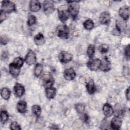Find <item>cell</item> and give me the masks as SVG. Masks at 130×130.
<instances>
[{
    "label": "cell",
    "instance_id": "ba28073f",
    "mask_svg": "<svg viewBox=\"0 0 130 130\" xmlns=\"http://www.w3.org/2000/svg\"><path fill=\"white\" fill-rule=\"evenodd\" d=\"M58 59L62 63H68L73 59V55L66 51H61L58 55Z\"/></svg>",
    "mask_w": 130,
    "mask_h": 130
},
{
    "label": "cell",
    "instance_id": "3957f363",
    "mask_svg": "<svg viewBox=\"0 0 130 130\" xmlns=\"http://www.w3.org/2000/svg\"><path fill=\"white\" fill-rule=\"evenodd\" d=\"M69 29L65 24H60L56 28L57 36L61 39H67L69 37Z\"/></svg>",
    "mask_w": 130,
    "mask_h": 130
},
{
    "label": "cell",
    "instance_id": "74e56055",
    "mask_svg": "<svg viewBox=\"0 0 130 130\" xmlns=\"http://www.w3.org/2000/svg\"><path fill=\"white\" fill-rule=\"evenodd\" d=\"M6 18H7L6 13L1 11V14H0V22H1V23H2L3 21H4Z\"/></svg>",
    "mask_w": 130,
    "mask_h": 130
},
{
    "label": "cell",
    "instance_id": "ab89813d",
    "mask_svg": "<svg viewBox=\"0 0 130 130\" xmlns=\"http://www.w3.org/2000/svg\"><path fill=\"white\" fill-rule=\"evenodd\" d=\"M89 119V117L88 115L86 113H84L83 115H82V120H83L84 122H86V123H88V121Z\"/></svg>",
    "mask_w": 130,
    "mask_h": 130
},
{
    "label": "cell",
    "instance_id": "ac0fdd59",
    "mask_svg": "<svg viewBox=\"0 0 130 130\" xmlns=\"http://www.w3.org/2000/svg\"><path fill=\"white\" fill-rule=\"evenodd\" d=\"M9 72L14 78H17L20 72V68L13 63H11L9 66Z\"/></svg>",
    "mask_w": 130,
    "mask_h": 130
},
{
    "label": "cell",
    "instance_id": "4316f807",
    "mask_svg": "<svg viewBox=\"0 0 130 130\" xmlns=\"http://www.w3.org/2000/svg\"><path fill=\"white\" fill-rule=\"evenodd\" d=\"M83 25L85 29L87 30H91L94 27V22L91 19H88L84 22Z\"/></svg>",
    "mask_w": 130,
    "mask_h": 130
},
{
    "label": "cell",
    "instance_id": "7a4b0ae2",
    "mask_svg": "<svg viewBox=\"0 0 130 130\" xmlns=\"http://www.w3.org/2000/svg\"><path fill=\"white\" fill-rule=\"evenodd\" d=\"M15 4L10 1H3L2 2L1 11L6 13H10L16 11Z\"/></svg>",
    "mask_w": 130,
    "mask_h": 130
},
{
    "label": "cell",
    "instance_id": "30bf717a",
    "mask_svg": "<svg viewBox=\"0 0 130 130\" xmlns=\"http://www.w3.org/2000/svg\"><path fill=\"white\" fill-rule=\"evenodd\" d=\"M119 15L125 21H126L129 17L130 8L127 5H124L121 7L119 10Z\"/></svg>",
    "mask_w": 130,
    "mask_h": 130
},
{
    "label": "cell",
    "instance_id": "1f68e13d",
    "mask_svg": "<svg viewBox=\"0 0 130 130\" xmlns=\"http://www.w3.org/2000/svg\"><path fill=\"white\" fill-rule=\"evenodd\" d=\"M37 18L34 15H30L28 16L27 20V24L29 26H32L35 24L36 22Z\"/></svg>",
    "mask_w": 130,
    "mask_h": 130
},
{
    "label": "cell",
    "instance_id": "f546056e",
    "mask_svg": "<svg viewBox=\"0 0 130 130\" xmlns=\"http://www.w3.org/2000/svg\"><path fill=\"white\" fill-rule=\"evenodd\" d=\"M95 52V46L94 45L92 44H90L87 48V54L88 56L91 58L94 54Z\"/></svg>",
    "mask_w": 130,
    "mask_h": 130
},
{
    "label": "cell",
    "instance_id": "d4e9b609",
    "mask_svg": "<svg viewBox=\"0 0 130 130\" xmlns=\"http://www.w3.org/2000/svg\"><path fill=\"white\" fill-rule=\"evenodd\" d=\"M1 95L4 100H9L11 95V91L9 88L7 87H3L2 88L1 90Z\"/></svg>",
    "mask_w": 130,
    "mask_h": 130
},
{
    "label": "cell",
    "instance_id": "4dcf8cb0",
    "mask_svg": "<svg viewBox=\"0 0 130 130\" xmlns=\"http://www.w3.org/2000/svg\"><path fill=\"white\" fill-rule=\"evenodd\" d=\"M0 117L1 122L2 123H5L9 119V114L6 111H1L0 114Z\"/></svg>",
    "mask_w": 130,
    "mask_h": 130
},
{
    "label": "cell",
    "instance_id": "e0dca14e",
    "mask_svg": "<svg viewBox=\"0 0 130 130\" xmlns=\"http://www.w3.org/2000/svg\"><path fill=\"white\" fill-rule=\"evenodd\" d=\"M111 20V15L108 12H102L99 16V21L101 24H108L110 23Z\"/></svg>",
    "mask_w": 130,
    "mask_h": 130
},
{
    "label": "cell",
    "instance_id": "d6986e66",
    "mask_svg": "<svg viewBox=\"0 0 130 130\" xmlns=\"http://www.w3.org/2000/svg\"><path fill=\"white\" fill-rule=\"evenodd\" d=\"M103 112L106 117H110L114 114L113 107L108 103H106L104 105L103 107Z\"/></svg>",
    "mask_w": 130,
    "mask_h": 130
},
{
    "label": "cell",
    "instance_id": "6da1fadb",
    "mask_svg": "<svg viewBox=\"0 0 130 130\" xmlns=\"http://www.w3.org/2000/svg\"><path fill=\"white\" fill-rule=\"evenodd\" d=\"M68 11L73 19L77 18L80 9L79 1H67Z\"/></svg>",
    "mask_w": 130,
    "mask_h": 130
},
{
    "label": "cell",
    "instance_id": "8fae6325",
    "mask_svg": "<svg viewBox=\"0 0 130 130\" xmlns=\"http://www.w3.org/2000/svg\"><path fill=\"white\" fill-rule=\"evenodd\" d=\"M76 76V72L73 68H69L66 69L64 71L63 76L64 78L68 81H71L74 80Z\"/></svg>",
    "mask_w": 130,
    "mask_h": 130
},
{
    "label": "cell",
    "instance_id": "f35d334b",
    "mask_svg": "<svg viewBox=\"0 0 130 130\" xmlns=\"http://www.w3.org/2000/svg\"><path fill=\"white\" fill-rule=\"evenodd\" d=\"M129 49H130V47H129V45H128L127 46H126L125 49H124V53H125V56L129 58V53H130V51H129Z\"/></svg>",
    "mask_w": 130,
    "mask_h": 130
},
{
    "label": "cell",
    "instance_id": "9c48e42d",
    "mask_svg": "<svg viewBox=\"0 0 130 130\" xmlns=\"http://www.w3.org/2000/svg\"><path fill=\"white\" fill-rule=\"evenodd\" d=\"M43 10L46 15H50L54 11L53 3L51 1H45L43 2Z\"/></svg>",
    "mask_w": 130,
    "mask_h": 130
},
{
    "label": "cell",
    "instance_id": "603a6c76",
    "mask_svg": "<svg viewBox=\"0 0 130 130\" xmlns=\"http://www.w3.org/2000/svg\"><path fill=\"white\" fill-rule=\"evenodd\" d=\"M45 93L48 99H53L56 95V90L53 86L46 87L45 88Z\"/></svg>",
    "mask_w": 130,
    "mask_h": 130
},
{
    "label": "cell",
    "instance_id": "52a82bcc",
    "mask_svg": "<svg viewBox=\"0 0 130 130\" xmlns=\"http://www.w3.org/2000/svg\"><path fill=\"white\" fill-rule=\"evenodd\" d=\"M36 60L37 58L35 52L31 49L29 50L25 57L24 61L29 66L32 65L36 62Z\"/></svg>",
    "mask_w": 130,
    "mask_h": 130
},
{
    "label": "cell",
    "instance_id": "7402d4cb",
    "mask_svg": "<svg viewBox=\"0 0 130 130\" xmlns=\"http://www.w3.org/2000/svg\"><path fill=\"white\" fill-rule=\"evenodd\" d=\"M41 8L40 2L37 0H31L29 2V9L31 12L39 11Z\"/></svg>",
    "mask_w": 130,
    "mask_h": 130
},
{
    "label": "cell",
    "instance_id": "4fadbf2b",
    "mask_svg": "<svg viewBox=\"0 0 130 130\" xmlns=\"http://www.w3.org/2000/svg\"><path fill=\"white\" fill-rule=\"evenodd\" d=\"M122 124V118L117 116H114L111 121V127L113 129L118 130Z\"/></svg>",
    "mask_w": 130,
    "mask_h": 130
},
{
    "label": "cell",
    "instance_id": "d590c367",
    "mask_svg": "<svg viewBox=\"0 0 130 130\" xmlns=\"http://www.w3.org/2000/svg\"><path fill=\"white\" fill-rule=\"evenodd\" d=\"M9 38L6 35H2L1 36V44L2 45H6L9 42Z\"/></svg>",
    "mask_w": 130,
    "mask_h": 130
},
{
    "label": "cell",
    "instance_id": "277c9868",
    "mask_svg": "<svg viewBox=\"0 0 130 130\" xmlns=\"http://www.w3.org/2000/svg\"><path fill=\"white\" fill-rule=\"evenodd\" d=\"M40 81L45 88L53 86L54 83V79L50 73L48 72H45L42 75Z\"/></svg>",
    "mask_w": 130,
    "mask_h": 130
},
{
    "label": "cell",
    "instance_id": "ffe728a7",
    "mask_svg": "<svg viewBox=\"0 0 130 130\" xmlns=\"http://www.w3.org/2000/svg\"><path fill=\"white\" fill-rule=\"evenodd\" d=\"M126 28V22L125 20H116V28L117 32L120 34L125 30Z\"/></svg>",
    "mask_w": 130,
    "mask_h": 130
},
{
    "label": "cell",
    "instance_id": "7c38bea8",
    "mask_svg": "<svg viewBox=\"0 0 130 130\" xmlns=\"http://www.w3.org/2000/svg\"><path fill=\"white\" fill-rule=\"evenodd\" d=\"M14 93L16 97L20 98L25 93L24 87L19 83H16L14 87Z\"/></svg>",
    "mask_w": 130,
    "mask_h": 130
},
{
    "label": "cell",
    "instance_id": "9a60e30c",
    "mask_svg": "<svg viewBox=\"0 0 130 130\" xmlns=\"http://www.w3.org/2000/svg\"><path fill=\"white\" fill-rule=\"evenodd\" d=\"M86 88L88 93L93 94L96 91V87L93 79L88 78L86 81Z\"/></svg>",
    "mask_w": 130,
    "mask_h": 130
},
{
    "label": "cell",
    "instance_id": "e575fe53",
    "mask_svg": "<svg viewBox=\"0 0 130 130\" xmlns=\"http://www.w3.org/2000/svg\"><path fill=\"white\" fill-rule=\"evenodd\" d=\"M10 128L13 130H20L21 129L20 126L16 121L12 122L10 124Z\"/></svg>",
    "mask_w": 130,
    "mask_h": 130
},
{
    "label": "cell",
    "instance_id": "cb8c5ba5",
    "mask_svg": "<svg viewBox=\"0 0 130 130\" xmlns=\"http://www.w3.org/2000/svg\"><path fill=\"white\" fill-rule=\"evenodd\" d=\"M34 42L37 45H43L45 43V38L43 35L41 33H39L34 37Z\"/></svg>",
    "mask_w": 130,
    "mask_h": 130
},
{
    "label": "cell",
    "instance_id": "f1b7e54d",
    "mask_svg": "<svg viewBox=\"0 0 130 130\" xmlns=\"http://www.w3.org/2000/svg\"><path fill=\"white\" fill-rule=\"evenodd\" d=\"M31 110L33 114L37 117H39L41 113V108L38 105H34L31 107Z\"/></svg>",
    "mask_w": 130,
    "mask_h": 130
},
{
    "label": "cell",
    "instance_id": "5bb4252c",
    "mask_svg": "<svg viewBox=\"0 0 130 130\" xmlns=\"http://www.w3.org/2000/svg\"><path fill=\"white\" fill-rule=\"evenodd\" d=\"M63 8H61L60 7L58 9V16L60 20L62 22H66L70 16L68 10H66Z\"/></svg>",
    "mask_w": 130,
    "mask_h": 130
},
{
    "label": "cell",
    "instance_id": "8992f818",
    "mask_svg": "<svg viewBox=\"0 0 130 130\" xmlns=\"http://www.w3.org/2000/svg\"><path fill=\"white\" fill-rule=\"evenodd\" d=\"M111 68V63L107 56H104V58L101 60V64L99 69L105 72H108L110 70Z\"/></svg>",
    "mask_w": 130,
    "mask_h": 130
},
{
    "label": "cell",
    "instance_id": "836d02e7",
    "mask_svg": "<svg viewBox=\"0 0 130 130\" xmlns=\"http://www.w3.org/2000/svg\"><path fill=\"white\" fill-rule=\"evenodd\" d=\"M99 50L101 53H107L109 50V46L106 44H102L99 46Z\"/></svg>",
    "mask_w": 130,
    "mask_h": 130
},
{
    "label": "cell",
    "instance_id": "484cf974",
    "mask_svg": "<svg viewBox=\"0 0 130 130\" xmlns=\"http://www.w3.org/2000/svg\"><path fill=\"white\" fill-rule=\"evenodd\" d=\"M43 70V66L40 63H37L34 69V75L36 77H39Z\"/></svg>",
    "mask_w": 130,
    "mask_h": 130
},
{
    "label": "cell",
    "instance_id": "d6a6232c",
    "mask_svg": "<svg viewBox=\"0 0 130 130\" xmlns=\"http://www.w3.org/2000/svg\"><path fill=\"white\" fill-rule=\"evenodd\" d=\"M23 62L24 60L22 58L20 57H17L14 59L13 63L20 68L23 66Z\"/></svg>",
    "mask_w": 130,
    "mask_h": 130
},
{
    "label": "cell",
    "instance_id": "2e32d148",
    "mask_svg": "<svg viewBox=\"0 0 130 130\" xmlns=\"http://www.w3.org/2000/svg\"><path fill=\"white\" fill-rule=\"evenodd\" d=\"M125 112V108L123 105L120 104H116L115 105L114 113H115V116L122 118Z\"/></svg>",
    "mask_w": 130,
    "mask_h": 130
},
{
    "label": "cell",
    "instance_id": "60d3db41",
    "mask_svg": "<svg viewBox=\"0 0 130 130\" xmlns=\"http://www.w3.org/2000/svg\"><path fill=\"white\" fill-rule=\"evenodd\" d=\"M125 96L127 101H129V87H128L125 91Z\"/></svg>",
    "mask_w": 130,
    "mask_h": 130
},
{
    "label": "cell",
    "instance_id": "8d00e7d4",
    "mask_svg": "<svg viewBox=\"0 0 130 130\" xmlns=\"http://www.w3.org/2000/svg\"><path fill=\"white\" fill-rule=\"evenodd\" d=\"M123 74L126 79H127V80H129V71L128 68L125 67L123 69Z\"/></svg>",
    "mask_w": 130,
    "mask_h": 130
},
{
    "label": "cell",
    "instance_id": "5b68a950",
    "mask_svg": "<svg viewBox=\"0 0 130 130\" xmlns=\"http://www.w3.org/2000/svg\"><path fill=\"white\" fill-rule=\"evenodd\" d=\"M101 64V60L98 58L91 59L86 63L87 68L91 71H95L99 69Z\"/></svg>",
    "mask_w": 130,
    "mask_h": 130
},
{
    "label": "cell",
    "instance_id": "44dd1931",
    "mask_svg": "<svg viewBox=\"0 0 130 130\" xmlns=\"http://www.w3.org/2000/svg\"><path fill=\"white\" fill-rule=\"evenodd\" d=\"M16 109L21 114H24L27 111V104L25 101L20 100L16 104Z\"/></svg>",
    "mask_w": 130,
    "mask_h": 130
},
{
    "label": "cell",
    "instance_id": "83f0119b",
    "mask_svg": "<svg viewBox=\"0 0 130 130\" xmlns=\"http://www.w3.org/2000/svg\"><path fill=\"white\" fill-rule=\"evenodd\" d=\"M75 109L78 113L82 114L85 110V106L83 103H78L75 105Z\"/></svg>",
    "mask_w": 130,
    "mask_h": 130
}]
</instances>
